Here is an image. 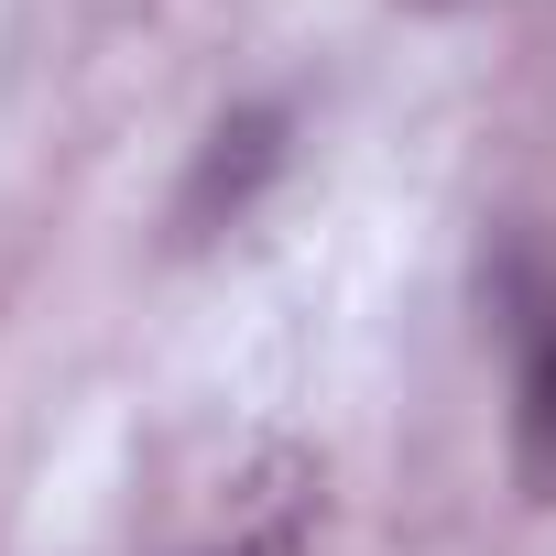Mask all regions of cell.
<instances>
[{
	"instance_id": "obj_2",
	"label": "cell",
	"mask_w": 556,
	"mask_h": 556,
	"mask_svg": "<svg viewBox=\"0 0 556 556\" xmlns=\"http://www.w3.org/2000/svg\"><path fill=\"white\" fill-rule=\"evenodd\" d=\"M306 534H317V458H295V447H273V458H251V480H240V556H306Z\"/></svg>"
},
{
	"instance_id": "obj_1",
	"label": "cell",
	"mask_w": 556,
	"mask_h": 556,
	"mask_svg": "<svg viewBox=\"0 0 556 556\" xmlns=\"http://www.w3.org/2000/svg\"><path fill=\"white\" fill-rule=\"evenodd\" d=\"M285 153H295V110H285V99H240V110H218L207 142H197V164H186V186H175V240L197 251V240L240 229V218L262 207V186L285 175Z\"/></svg>"
},
{
	"instance_id": "obj_4",
	"label": "cell",
	"mask_w": 556,
	"mask_h": 556,
	"mask_svg": "<svg viewBox=\"0 0 556 556\" xmlns=\"http://www.w3.org/2000/svg\"><path fill=\"white\" fill-rule=\"evenodd\" d=\"M404 12H458V0H404Z\"/></svg>"
},
{
	"instance_id": "obj_3",
	"label": "cell",
	"mask_w": 556,
	"mask_h": 556,
	"mask_svg": "<svg viewBox=\"0 0 556 556\" xmlns=\"http://www.w3.org/2000/svg\"><path fill=\"white\" fill-rule=\"evenodd\" d=\"M523 469L556 480V339H545L534 371H523Z\"/></svg>"
},
{
	"instance_id": "obj_5",
	"label": "cell",
	"mask_w": 556,
	"mask_h": 556,
	"mask_svg": "<svg viewBox=\"0 0 556 556\" xmlns=\"http://www.w3.org/2000/svg\"><path fill=\"white\" fill-rule=\"evenodd\" d=\"M218 556H240V545H218Z\"/></svg>"
}]
</instances>
